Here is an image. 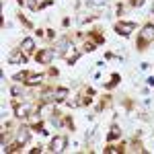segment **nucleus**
<instances>
[{"instance_id": "obj_16", "label": "nucleus", "mask_w": 154, "mask_h": 154, "mask_svg": "<svg viewBox=\"0 0 154 154\" xmlns=\"http://www.w3.org/2000/svg\"><path fill=\"white\" fill-rule=\"evenodd\" d=\"M12 97H19V95H23V88H21V86H12Z\"/></svg>"}, {"instance_id": "obj_6", "label": "nucleus", "mask_w": 154, "mask_h": 154, "mask_svg": "<svg viewBox=\"0 0 154 154\" xmlns=\"http://www.w3.org/2000/svg\"><path fill=\"white\" fill-rule=\"evenodd\" d=\"M25 62H27V58L23 56L21 49H14L8 54V64H25Z\"/></svg>"}, {"instance_id": "obj_3", "label": "nucleus", "mask_w": 154, "mask_h": 154, "mask_svg": "<svg viewBox=\"0 0 154 154\" xmlns=\"http://www.w3.org/2000/svg\"><path fill=\"white\" fill-rule=\"evenodd\" d=\"M54 58H56V49H49V48L41 49V51L37 54V62H39V64H49Z\"/></svg>"}, {"instance_id": "obj_21", "label": "nucleus", "mask_w": 154, "mask_h": 154, "mask_svg": "<svg viewBox=\"0 0 154 154\" xmlns=\"http://www.w3.org/2000/svg\"><path fill=\"white\" fill-rule=\"evenodd\" d=\"M146 84H148V86H154V76H150V78L146 80Z\"/></svg>"}, {"instance_id": "obj_2", "label": "nucleus", "mask_w": 154, "mask_h": 154, "mask_svg": "<svg viewBox=\"0 0 154 154\" xmlns=\"http://www.w3.org/2000/svg\"><path fill=\"white\" fill-rule=\"evenodd\" d=\"M154 41V25H144L142 33H140V45Z\"/></svg>"}, {"instance_id": "obj_10", "label": "nucleus", "mask_w": 154, "mask_h": 154, "mask_svg": "<svg viewBox=\"0 0 154 154\" xmlns=\"http://www.w3.org/2000/svg\"><path fill=\"white\" fill-rule=\"evenodd\" d=\"M119 136H121V130H119V125H111V130H109V140H117Z\"/></svg>"}, {"instance_id": "obj_13", "label": "nucleus", "mask_w": 154, "mask_h": 154, "mask_svg": "<svg viewBox=\"0 0 154 154\" xmlns=\"http://www.w3.org/2000/svg\"><path fill=\"white\" fill-rule=\"evenodd\" d=\"M25 4H27V8H31V11H37L39 6H37V0H25Z\"/></svg>"}, {"instance_id": "obj_11", "label": "nucleus", "mask_w": 154, "mask_h": 154, "mask_svg": "<svg viewBox=\"0 0 154 154\" xmlns=\"http://www.w3.org/2000/svg\"><path fill=\"white\" fill-rule=\"evenodd\" d=\"M68 99V88H56V101H66Z\"/></svg>"}, {"instance_id": "obj_5", "label": "nucleus", "mask_w": 154, "mask_h": 154, "mask_svg": "<svg viewBox=\"0 0 154 154\" xmlns=\"http://www.w3.org/2000/svg\"><path fill=\"white\" fill-rule=\"evenodd\" d=\"M29 113H31V105H29V103H23V105H14V115H17L19 119L29 117Z\"/></svg>"}, {"instance_id": "obj_9", "label": "nucleus", "mask_w": 154, "mask_h": 154, "mask_svg": "<svg viewBox=\"0 0 154 154\" xmlns=\"http://www.w3.org/2000/svg\"><path fill=\"white\" fill-rule=\"evenodd\" d=\"M41 80H43V76H41V74H31V76H29L25 82L29 84V86H37V84L41 82Z\"/></svg>"}, {"instance_id": "obj_20", "label": "nucleus", "mask_w": 154, "mask_h": 154, "mask_svg": "<svg viewBox=\"0 0 154 154\" xmlns=\"http://www.w3.org/2000/svg\"><path fill=\"white\" fill-rule=\"evenodd\" d=\"M51 123H54L56 128H60V119H58V117H51Z\"/></svg>"}, {"instance_id": "obj_8", "label": "nucleus", "mask_w": 154, "mask_h": 154, "mask_svg": "<svg viewBox=\"0 0 154 154\" xmlns=\"http://www.w3.org/2000/svg\"><path fill=\"white\" fill-rule=\"evenodd\" d=\"M21 48H23L25 51H33V49H35V41H33L31 37H25L23 43H21Z\"/></svg>"}, {"instance_id": "obj_7", "label": "nucleus", "mask_w": 154, "mask_h": 154, "mask_svg": "<svg viewBox=\"0 0 154 154\" xmlns=\"http://www.w3.org/2000/svg\"><path fill=\"white\" fill-rule=\"evenodd\" d=\"M29 138H31V134H29V130H19V134H17V144H27L29 142Z\"/></svg>"}, {"instance_id": "obj_15", "label": "nucleus", "mask_w": 154, "mask_h": 154, "mask_svg": "<svg viewBox=\"0 0 154 154\" xmlns=\"http://www.w3.org/2000/svg\"><path fill=\"white\" fill-rule=\"evenodd\" d=\"M27 78H29V74H27V72H19V74H14V80H27Z\"/></svg>"}, {"instance_id": "obj_14", "label": "nucleus", "mask_w": 154, "mask_h": 154, "mask_svg": "<svg viewBox=\"0 0 154 154\" xmlns=\"http://www.w3.org/2000/svg\"><path fill=\"white\" fill-rule=\"evenodd\" d=\"M107 0H86V4H91V6H103Z\"/></svg>"}, {"instance_id": "obj_19", "label": "nucleus", "mask_w": 154, "mask_h": 154, "mask_svg": "<svg viewBox=\"0 0 154 154\" xmlns=\"http://www.w3.org/2000/svg\"><path fill=\"white\" fill-rule=\"evenodd\" d=\"M84 48H86V51H93V49H95V43H93V41H86Z\"/></svg>"}, {"instance_id": "obj_17", "label": "nucleus", "mask_w": 154, "mask_h": 154, "mask_svg": "<svg viewBox=\"0 0 154 154\" xmlns=\"http://www.w3.org/2000/svg\"><path fill=\"white\" fill-rule=\"evenodd\" d=\"M105 152H109V154H117V152H121V148H115V146H109Z\"/></svg>"}, {"instance_id": "obj_4", "label": "nucleus", "mask_w": 154, "mask_h": 154, "mask_svg": "<svg viewBox=\"0 0 154 154\" xmlns=\"http://www.w3.org/2000/svg\"><path fill=\"white\" fill-rule=\"evenodd\" d=\"M134 29H136V23H123V21H121V23L115 25V31H117L119 35H123V37H128Z\"/></svg>"}, {"instance_id": "obj_12", "label": "nucleus", "mask_w": 154, "mask_h": 154, "mask_svg": "<svg viewBox=\"0 0 154 154\" xmlns=\"http://www.w3.org/2000/svg\"><path fill=\"white\" fill-rule=\"evenodd\" d=\"M64 49H70V43H68V39H60V41H58V54H62Z\"/></svg>"}, {"instance_id": "obj_18", "label": "nucleus", "mask_w": 154, "mask_h": 154, "mask_svg": "<svg viewBox=\"0 0 154 154\" xmlns=\"http://www.w3.org/2000/svg\"><path fill=\"white\" fill-rule=\"evenodd\" d=\"M117 82H119V74H113V78H111V82H109V86H115Z\"/></svg>"}, {"instance_id": "obj_1", "label": "nucleus", "mask_w": 154, "mask_h": 154, "mask_svg": "<svg viewBox=\"0 0 154 154\" xmlns=\"http://www.w3.org/2000/svg\"><path fill=\"white\" fill-rule=\"evenodd\" d=\"M66 146H68V138H66V136H56V138L51 140L49 150H51V152H64Z\"/></svg>"}]
</instances>
